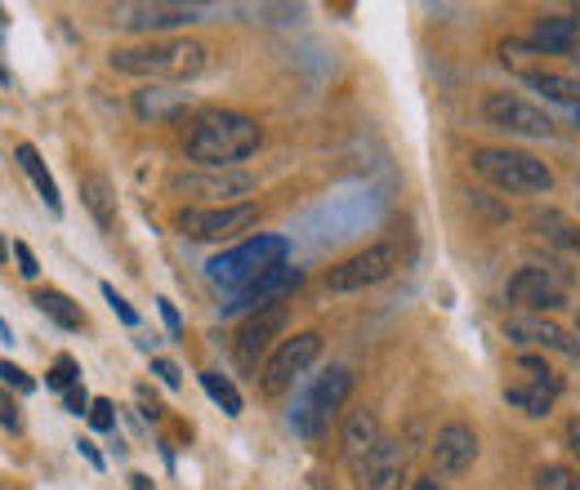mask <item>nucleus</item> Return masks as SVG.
<instances>
[{"instance_id": "1", "label": "nucleus", "mask_w": 580, "mask_h": 490, "mask_svg": "<svg viewBox=\"0 0 580 490\" xmlns=\"http://www.w3.org/2000/svg\"><path fill=\"white\" fill-rule=\"evenodd\" d=\"M260 148V121L232 107H202L183 125V157L197 161L202 170H241V161H250Z\"/></svg>"}, {"instance_id": "2", "label": "nucleus", "mask_w": 580, "mask_h": 490, "mask_svg": "<svg viewBox=\"0 0 580 490\" xmlns=\"http://www.w3.org/2000/svg\"><path fill=\"white\" fill-rule=\"evenodd\" d=\"M206 62H211V49L187 36H157L144 45H121L107 58L112 72L139 77V81H192L206 72Z\"/></svg>"}, {"instance_id": "3", "label": "nucleus", "mask_w": 580, "mask_h": 490, "mask_svg": "<svg viewBox=\"0 0 580 490\" xmlns=\"http://www.w3.org/2000/svg\"><path fill=\"white\" fill-rule=\"evenodd\" d=\"M282 263H291V241L277 237V232H260V237H246L232 250L215 254L206 263V282L219 286L224 295H237V290H246L250 282H260L264 272H273Z\"/></svg>"}, {"instance_id": "4", "label": "nucleus", "mask_w": 580, "mask_h": 490, "mask_svg": "<svg viewBox=\"0 0 580 490\" xmlns=\"http://www.w3.org/2000/svg\"><path fill=\"white\" fill-rule=\"evenodd\" d=\"M353 384H357L353 366H344V362L327 366V371H321V375L299 392V401H295V410H291V429H295L304 442H317V437L327 433L336 419L344 414V406H349V397H353Z\"/></svg>"}, {"instance_id": "5", "label": "nucleus", "mask_w": 580, "mask_h": 490, "mask_svg": "<svg viewBox=\"0 0 580 490\" xmlns=\"http://www.w3.org/2000/svg\"><path fill=\"white\" fill-rule=\"evenodd\" d=\"M469 166L478 179H487L496 192H509V196H549L554 192V170L523 148H474Z\"/></svg>"}, {"instance_id": "6", "label": "nucleus", "mask_w": 580, "mask_h": 490, "mask_svg": "<svg viewBox=\"0 0 580 490\" xmlns=\"http://www.w3.org/2000/svg\"><path fill=\"white\" fill-rule=\"evenodd\" d=\"M567 299H571V272L562 263H523L504 282V304L513 312L554 317L567 308Z\"/></svg>"}, {"instance_id": "7", "label": "nucleus", "mask_w": 580, "mask_h": 490, "mask_svg": "<svg viewBox=\"0 0 580 490\" xmlns=\"http://www.w3.org/2000/svg\"><path fill=\"white\" fill-rule=\"evenodd\" d=\"M260 224V205L241 201V205H183L174 215V232L187 241H237Z\"/></svg>"}, {"instance_id": "8", "label": "nucleus", "mask_w": 580, "mask_h": 490, "mask_svg": "<svg viewBox=\"0 0 580 490\" xmlns=\"http://www.w3.org/2000/svg\"><path fill=\"white\" fill-rule=\"evenodd\" d=\"M402 263V246L389 237V241H371L366 250L340 259L331 272H327V290L331 295H357V290H371L379 282H389Z\"/></svg>"}, {"instance_id": "9", "label": "nucleus", "mask_w": 580, "mask_h": 490, "mask_svg": "<svg viewBox=\"0 0 580 490\" xmlns=\"http://www.w3.org/2000/svg\"><path fill=\"white\" fill-rule=\"evenodd\" d=\"M166 187L174 196H183L187 205H241L254 192V174H246V170H202V166H192V170L170 174Z\"/></svg>"}, {"instance_id": "10", "label": "nucleus", "mask_w": 580, "mask_h": 490, "mask_svg": "<svg viewBox=\"0 0 580 490\" xmlns=\"http://www.w3.org/2000/svg\"><path fill=\"white\" fill-rule=\"evenodd\" d=\"M317 357H321V334H317V330H299V334L282 339V343L273 347V357L260 366V388H264V397H286V392L312 371Z\"/></svg>"}, {"instance_id": "11", "label": "nucleus", "mask_w": 580, "mask_h": 490, "mask_svg": "<svg viewBox=\"0 0 580 490\" xmlns=\"http://www.w3.org/2000/svg\"><path fill=\"white\" fill-rule=\"evenodd\" d=\"M202 14H206L202 5H174V0H121V5L107 10V19L121 32H139V36H152V41H157V32L202 23Z\"/></svg>"}, {"instance_id": "12", "label": "nucleus", "mask_w": 580, "mask_h": 490, "mask_svg": "<svg viewBox=\"0 0 580 490\" xmlns=\"http://www.w3.org/2000/svg\"><path fill=\"white\" fill-rule=\"evenodd\" d=\"M482 121L500 134H519V138H549L554 134V116L523 99V94H513V90H496L482 99Z\"/></svg>"}, {"instance_id": "13", "label": "nucleus", "mask_w": 580, "mask_h": 490, "mask_svg": "<svg viewBox=\"0 0 580 490\" xmlns=\"http://www.w3.org/2000/svg\"><path fill=\"white\" fill-rule=\"evenodd\" d=\"M286 317H291V308H286V304H273V308L250 312V317L241 321V330H237V339H232V357H237V366H241L246 375H254V371H260V362L273 357V347L282 343L277 334L286 330Z\"/></svg>"}, {"instance_id": "14", "label": "nucleus", "mask_w": 580, "mask_h": 490, "mask_svg": "<svg viewBox=\"0 0 580 490\" xmlns=\"http://www.w3.org/2000/svg\"><path fill=\"white\" fill-rule=\"evenodd\" d=\"M304 286V267H295V263H282V267H273V272H264L260 282H250L246 290H237V295H228V304H224V317H250V312H264V308H273V304H286L295 290Z\"/></svg>"}, {"instance_id": "15", "label": "nucleus", "mask_w": 580, "mask_h": 490, "mask_svg": "<svg viewBox=\"0 0 580 490\" xmlns=\"http://www.w3.org/2000/svg\"><path fill=\"white\" fill-rule=\"evenodd\" d=\"M500 334L509 339V347L513 353H567V330L554 321V317H536V312H509L504 317V326H500Z\"/></svg>"}, {"instance_id": "16", "label": "nucleus", "mask_w": 580, "mask_h": 490, "mask_svg": "<svg viewBox=\"0 0 580 490\" xmlns=\"http://www.w3.org/2000/svg\"><path fill=\"white\" fill-rule=\"evenodd\" d=\"M478 451H482L478 433H474L469 424H460V419H451V424H442V429H437V437H433V446H429L433 468H437L442 477H465V472L478 464Z\"/></svg>"}, {"instance_id": "17", "label": "nucleus", "mask_w": 580, "mask_h": 490, "mask_svg": "<svg viewBox=\"0 0 580 490\" xmlns=\"http://www.w3.org/2000/svg\"><path fill=\"white\" fill-rule=\"evenodd\" d=\"M379 414L371 406H357V410H344V424H340V451L349 459L353 472H366L371 464V451L379 446Z\"/></svg>"}, {"instance_id": "18", "label": "nucleus", "mask_w": 580, "mask_h": 490, "mask_svg": "<svg viewBox=\"0 0 580 490\" xmlns=\"http://www.w3.org/2000/svg\"><path fill=\"white\" fill-rule=\"evenodd\" d=\"M366 490H411V468H407V451L398 437H379V446L371 451L366 464Z\"/></svg>"}, {"instance_id": "19", "label": "nucleus", "mask_w": 580, "mask_h": 490, "mask_svg": "<svg viewBox=\"0 0 580 490\" xmlns=\"http://www.w3.org/2000/svg\"><path fill=\"white\" fill-rule=\"evenodd\" d=\"M527 41L541 49V58H571L580 45V19L576 14H541L532 23Z\"/></svg>"}, {"instance_id": "20", "label": "nucleus", "mask_w": 580, "mask_h": 490, "mask_svg": "<svg viewBox=\"0 0 580 490\" xmlns=\"http://www.w3.org/2000/svg\"><path fill=\"white\" fill-rule=\"evenodd\" d=\"M192 107V99L183 90H166V86H148L135 94V112L139 121H152V125H166V121H179L183 112Z\"/></svg>"}, {"instance_id": "21", "label": "nucleus", "mask_w": 580, "mask_h": 490, "mask_svg": "<svg viewBox=\"0 0 580 490\" xmlns=\"http://www.w3.org/2000/svg\"><path fill=\"white\" fill-rule=\"evenodd\" d=\"M14 161H19V170L32 179V187H36V196L54 209V215H62V196H58V183H54V174L45 170V161H41V152L32 148V144H19L14 148Z\"/></svg>"}, {"instance_id": "22", "label": "nucleus", "mask_w": 580, "mask_h": 490, "mask_svg": "<svg viewBox=\"0 0 580 490\" xmlns=\"http://www.w3.org/2000/svg\"><path fill=\"white\" fill-rule=\"evenodd\" d=\"M81 201H86V209L94 215V224H99L103 232L116 228V192H112L107 174H86V179H81Z\"/></svg>"}, {"instance_id": "23", "label": "nucleus", "mask_w": 580, "mask_h": 490, "mask_svg": "<svg viewBox=\"0 0 580 490\" xmlns=\"http://www.w3.org/2000/svg\"><path fill=\"white\" fill-rule=\"evenodd\" d=\"M36 308H41L54 326H62V330H81V326H86L81 304H77L72 295H62V290H49V286H45V290L36 295Z\"/></svg>"}, {"instance_id": "24", "label": "nucleus", "mask_w": 580, "mask_h": 490, "mask_svg": "<svg viewBox=\"0 0 580 490\" xmlns=\"http://www.w3.org/2000/svg\"><path fill=\"white\" fill-rule=\"evenodd\" d=\"M504 401L513 406V410H523L527 419H545L549 410H554V392H545V388H532V384H504Z\"/></svg>"}, {"instance_id": "25", "label": "nucleus", "mask_w": 580, "mask_h": 490, "mask_svg": "<svg viewBox=\"0 0 580 490\" xmlns=\"http://www.w3.org/2000/svg\"><path fill=\"white\" fill-rule=\"evenodd\" d=\"M523 81H527L532 90H541L545 99H554V103L580 107V81H576V77H558V72H541V67H536V72H527Z\"/></svg>"}, {"instance_id": "26", "label": "nucleus", "mask_w": 580, "mask_h": 490, "mask_svg": "<svg viewBox=\"0 0 580 490\" xmlns=\"http://www.w3.org/2000/svg\"><path fill=\"white\" fill-rule=\"evenodd\" d=\"M202 388L211 392V401H215L228 419H237V414H241V392H237V384H232L224 371H202Z\"/></svg>"}, {"instance_id": "27", "label": "nucleus", "mask_w": 580, "mask_h": 490, "mask_svg": "<svg viewBox=\"0 0 580 490\" xmlns=\"http://www.w3.org/2000/svg\"><path fill=\"white\" fill-rule=\"evenodd\" d=\"M500 62L504 67H513V72H536V62H541V49L532 45V41H519V36H509V41H500Z\"/></svg>"}, {"instance_id": "28", "label": "nucleus", "mask_w": 580, "mask_h": 490, "mask_svg": "<svg viewBox=\"0 0 580 490\" xmlns=\"http://www.w3.org/2000/svg\"><path fill=\"white\" fill-rule=\"evenodd\" d=\"M81 384V362L77 357H54V366L45 371V388H54V392H68V388H77Z\"/></svg>"}, {"instance_id": "29", "label": "nucleus", "mask_w": 580, "mask_h": 490, "mask_svg": "<svg viewBox=\"0 0 580 490\" xmlns=\"http://www.w3.org/2000/svg\"><path fill=\"white\" fill-rule=\"evenodd\" d=\"M536 490H580L576 468H567V464H545V468H536Z\"/></svg>"}, {"instance_id": "30", "label": "nucleus", "mask_w": 580, "mask_h": 490, "mask_svg": "<svg viewBox=\"0 0 580 490\" xmlns=\"http://www.w3.org/2000/svg\"><path fill=\"white\" fill-rule=\"evenodd\" d=\"M532 228H536L541 237H549L554 246H567V241H571V224L558 215V209H545V215H536Z\"/></svg>"}, {"instance_id": "31", "label": "nucleus", "mask_w": 580, "mask_h": 490, "mask_svg": "<svg viewBox=\"0 0 580 490\" xmlns=\"http://www.w3.org/2000/svg\"><path fill=\"white\" fill-rule=\"evenodd\" d=\"M90 429L94 433H116V406L107 401V397H94V406H90Z\"/></svg>"}, {"instance_id": "32", "label": "nucleus", "mask_w": 580, "mask_h": 490, "mask_svg": "<svg viewBox=\"0 0 580 490\" xmlns=\"http://www.w3.org/2000/svg\"><path fill=\"white\" fill-rule=\"evenodd\" d=\"M103 299H107V308H112V312H116V317H121L125 326H130V330L139 326V312H135L130 304H125V299L116 295V286H107V282H103Z\"/></svg>"}, {"instance_id": "33", "label": "nucleus", "mask_w": 580, "mask_h": 490, "mask_svg": "<svg viewBox=\"0 0 580 490\" xmlns=\"http://www.w3.org/2000/svg\"><path fill=\"white\" fill-rule=\"evenodd\" d=\"M10 250H14V259H19V272L27 276V282H36V276H41V263H36V254H32L23 241H10Z\"/></svg>"}, {"instance_id": "34", "label": "nucleus", "mask_w": 580, "mask_h": 490, "mask_svg": "<svg viewBox=\"0 0 580 490\" xmlns=\"http://www.w3.org/2000/svg\"><path fill=\"white\" fill-rule=\"evenodd\" d=\"M152 375H157L166 388H183V371H179L174 362H166V357H152Z\"/></svg>"}, {"instance_id": "35", "label": "nucleus", "mask_w": 580, "mask_h": 490, "mask_svg": "<svg viewBox=\"0 0 580 490\" xmlns=\"http://www.w3.org/2000/svg\"><path fill=\"white\" fill-rule=\"evenodd\" d=\"M62 406H68V414H90V406H94V397L77 384V388H68V392H62Z\"/></svg>"}, {"instance_id": "36", "label": "nucleus", "mask_w": 580, "mask_h": 490, "mask_svg": "<svg viewBox=\"0 0 580 490\" xmlns=\"http://www.w3.org/2000/svg\"><path fill=\"white\" fill-rule=\"evenodd\" d=\"M0 379H5V384H14L19 392H32V388H36V384L27 379V371H19L14 362H0Z\"/></svg>"}, {"instance_id": "37", "label": "nucleus", "mask_w": 580, "mask_h": 490, "mask_svg": "<svg viewBox=\"0 0 580 490\" xmlns=\"http://www.w3.org/2000/svg\"><path fill=\"white\" fill-rule=\"evenodd\" d=\"M157 308H161V317H166V326H170V334H183V321H179V308H174L170 299H157Z\"/></svg>"}, {"instance_id": "38", "label": "nucleus", "mask_w": 580, "mask_h": 490, "mask_svg": "<svg viewBox=\"0 0 580 490\" xmlns=\"http://www.w3.org/2000/svg\"><path fill=\"white\" fill-rule=\"evenodd\" d=\"M0 424H5V429H19V406H14V401H0Z\"/></svg>"}, {"instance_id": "39", "label": "nucleus", "mask_w": 580, "mask_h": 490, "mask_svg": "<svg viewBox=\"0 0 580 490\" xmlns=\"http://www.w3.org/2000/svg\"><path fill=\"white\" fill-rule=\"evenodd\" d=\"M77 446H81V455H86V459H90V468H103V455H99V446H94V442H90V437H81V442H77Z\"/></svg>"}, {"instance_id": "40", "label": "nucleus", "mask_w": 580, "mask_h": 490, "mask_svg": "<svg viewBox=\"0 0 580 490\" xmlns=\"http://www.w3.org/2000/svg\"><path fill=\"white\" fill-rule=\"evenodd\" d=\"M567 446L580 455V414H576V419H567Z\"/></svg>"}, {"instance_id": "41", "label": "nucleus", "mask_w": 580, "mask_h": 490, "mask_svg": "<svg viewBox=\"0 0 580 490\" xmlns=\"http://www.w3.org/2000/svg\"><path fill=\"white\" fill-rule=\"evenodd\" d=\"M139 401H144V419H161V401H157V397L148 401V392L139 388Z\"/></svg>"}, {"instance_id": "42", "label": "nucleus", "mask_w": 580, "mask_h": 490, "mask_svg": "<svg viewBox=\"0 0 580 490\" xmlns=\"http://www.w3.org/2000/svg\"><path fill=\"white\" fill-rule=\"evenodd\" d=\"M411 490H446V481H437V472H433V477H416Z\"/></svg>"}, {"instance_id": "43", "label": "nucleus", "mask_w": 580, "mask_h": 490, "mask_svg": "<svg viewBox=\"0 0 580 490\" xmlns=\"http://www.w3.org/2000/svg\"><path fill=\"white\" fill-rule=\"evenodd\" d=\"M562 357H567L571 366H580V334H571V339H567V353H562Z\"/></svg>"}, {"instance_id": "44", "label": "nucleus", "mask_w": 580, "mask_h": 490, "mask_svg": "<svg viewBox=\"0 0 580 490\" xmlns=\"http://www.w3.org/2000/svg\"><path fill=\"white\" fill-rule=\"evenodd\" d=\"M130 490H157V486H152V477H144V472H135V477H130Z\"/></svg>"}, {"instance_id": "45", "label": "nucleus", "mask_w": 580, "mask_h": 490, "mask_svg": "<svg viewBox=\"0 0 580 490\" xmlns=\"http://www.w3.org/2000/svg\"><path fill=\"white\" fill-rule=\"evenodd\" d=\"M567 250H571V254H580V228H571V241H567Z\"/></svg>"}, {"instance_id": "46", "label": "nucleus", "mask_w": 580, "mask_h": 490, "mask_svg": "<svg viewBox=\"0 0 580 490\" xmlns=\"http://www.w3.org/2000/svg\"><path fill=\"white\" fill-rule=\"evenodd\" d=\"M5 254H10V241H5V237H0V263H5Z\"/></svg>"}, {"instance_id": "47", "label": "nucleus", "mask_w": 580, "mask_h": 490, "mask_svg": "<svg viewBox=\"0 0 580 490\" xmlns=\"http://www.w3.org/2000/svg\"><path fill=\"white\" fill-rule=\"evenodd\" d=\"M0 32H5V19H0Z\"/></svg>"}, {"instance_id": "48", "label": "nucleus", "mask_w": 580, "mask_h": 490, "mask_svg": "<svg viewBox=\"0 0 580 490\" xmlns=\"http://www.w3.org/2000/svg\"><path fill=\"white\" fill-rule=\"evenodd\" d=\"M576 481H580V468H576Z\"/></svg>"}]
</instances>
